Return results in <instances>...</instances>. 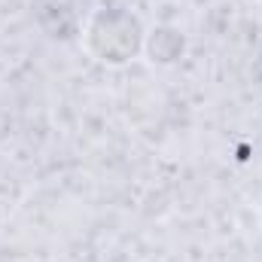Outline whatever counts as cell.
Segmentation results:
<instances>
[{"mask_svg":"<svg viewBox=\"0 0 262 262\" xmlns=\"http://www.w3.org/2000/svg\"><path fill=\"white\" fill-rule=\"evenodd\" d=\"M189 49V40L180 28L174 25H156V28H146V43H143V55L159 67H171L177 61H183Z\"/></svg>","mask_w":262,"mask_h":262,"instance_id":"cell-2","label":"cell"},{"mask_svg":"<svg viewBox=\"0 0 262 262\" xmlns=\"http://www.w3.org/2000/svg\"><path fill=\"white\" fill-rule=\"evenodd\" d=\"M146 25L125 6L95 9L82 28V49L107 67H125L143 55Z\"/></svg>","mask_w":262,"mask_h":262,"instance_id":"cell-1","label":"cell"}]
</instances>
